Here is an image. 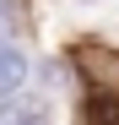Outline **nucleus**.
<instances>
[{
	"mask_svg": "<svg viewBox=\"0 0 119 125\" xmlns=\"http://www.w3.org/2000/svg\"><path fill=\"white\" fill-rule=\"evenodd\" d=\"M43 120H49V98H22V93L0 98V125H43Z\"/></svg>",
	"mask_w": 119,
	"mask_h": 125,
	"instance_id": "obj_1",
	"label": "nucleus"
},
{
	"mask_svg": "<svg viewBox=\"0 0 119 125\" xmlns=\"http://www.w3.org/2000/svg\"><path fill=\"white\" fill-rule=\"evenodd\" d=\"M6 27H11V11H6V6H0V33H6Z\"/></svg>",
	"mask_w": 119,
	"mask_h": 125,
	"instance_id": "obj_4",
	"label": "nucleus"
},
{
	"mask_svg": "<svg viewBox=\"0 0 119 125\" xmlns=\"http://www.w3.org/2000/svg\"><path fill=\"white\" fill-rule=\"evenodd\" d=\"M27 76H33V65H27V54L16 49V44H0V98L22 93V87H27Z\"/></svg>",
	"mask_w": 119,
	"mask_h": 125,
	"instance_id": "obj_2",
	"label": "nucleus"
},
{
	"mask_svg": "<svg viewBox=\"0 0 119 125\" xmlns=\"http://www.w3.org/2000/svg\"><path fill=\"white\" fill-rule=\"evenodd\" d=\"M81 125H119V93H92L81 109Z\"/></svg>",
	"mask_w": 119,
	"mask_h": 125,
	"instance_id": "obj_3",
	"label": "nucleus"
}]
</instances>
